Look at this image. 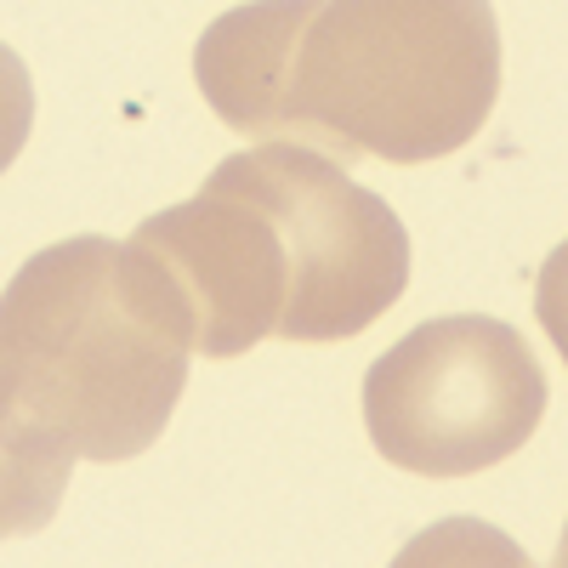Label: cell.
Returning a JSON list of instances; mask_svg holds the SVG:
<instances>
[{"label":"cell","mask_w":568,"mask_h":568,"mask_svg":"<svg viewBox=\"0 0 568 568\" xmlns=\"http://www.w3.org/2000/svg\"><path fill=\"white\" fill-rule=\"evenodd\" d=\"M240 160L291 262V307L273 342L329 347L382 324L409 291V233L398 211L307 142H251Z\"/></svg>","instance_id":"obj_4"},{"label":"cell","mask_w":568,"mask_h":568,"mask_svg":"<svg viewBox=\"0 0 568 568\" xmlns=\"http://www.w3.org/2000/svg\"><path fill=\"white\" fill-rule=\"evenodd\" d=\"M500 98L489 0H307L278 136L329 160L426 165L466 149Z\"/></svg>","instance_id":"obj_2"},{"label":"cell","mask_w":568,"mask_h":568,"mask_svg":"<svg viewBox=\"0 0 568 568\" xmlns=\"http://www.w3.org/2000/svg\"><path fill=\"white\" fill-rule=\"evenodd\" d=\"M74 455L0 420V540L34 535L58 517Z\"/></svg>","instance_id":"obj_6"},{"label":"cell","mask_w":568,"mask_h":568,"mask_svg":"<svg viewBox=\"0 0 568 568\" xmlns=\"http://www.w3.org/2000/svg\"><path fill=\"white\" fill-rule=\"evenodd\" d=\"M29 131H34V80H29L23 58L0 40V176L18 165Z\"/></svg>","instance_id":"obj_7"},{"label":"cell","mask_w":568,"mask_h":568,"mask_svg":"<svg viewBox=\"0 0 568 568\" xmlns=\"http://www.w3.org/2000/svg\"><path fill=\"white\" fill-rule=\"evenodd\" d=\"M131 245L160 267L194 358H240L278 336L291 262L240 154H227L194 200L142 222Z\"/></svg>","instance_id":"obj_5"},{"label":"cell","mask_w":568,"mask_h":568,"mask_svg":"<svg viewBox=\"0 0 568 568\" xmlns=\"http://www.w3.org/2000/svg\"><path fill=\"white\" fill-rule=\"evenodd\" d=\"M194 342L131 240L80 233L0 291V420L74 460H136L176 415Z\"/></svg>","instance_id":"obj_1"},{"label":"cell","mask_w":568,"mask_h":568,"mask_svg":"<svg viewBox=\"0 0 568 568\" xmlns=\"http://www.w3.org/2000/svg\"><path fill=\"white\" fill-rule=\"evenodd\" d=\"M546 420V369L511 324L449 313L415 324L364 375V426L415 478H471L511 460Z\"/></svg>","instance_id":"obj_3"}]
</instances>
